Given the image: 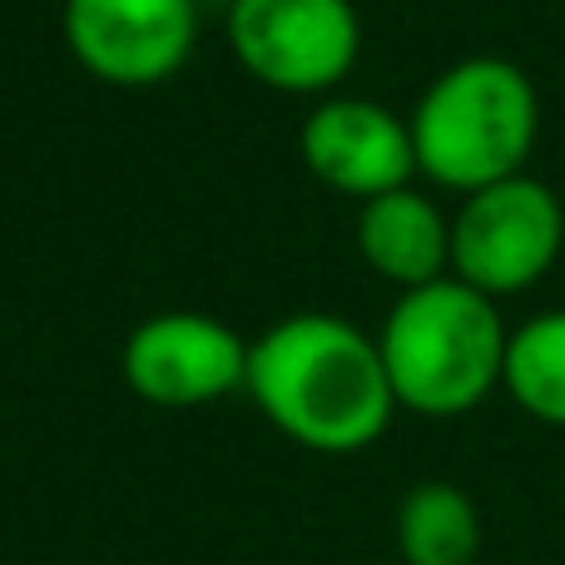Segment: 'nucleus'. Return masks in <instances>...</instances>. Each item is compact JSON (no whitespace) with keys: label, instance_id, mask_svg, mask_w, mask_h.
Instances as JSON below:
<instances>
[{"label":"nucleus","instance_id":"7","mask_svg":"<svg viewBox=\"0 0 565 565\" xmlns=\"http://www.w3.org/2000/svg\"><path fill=\"white\" fill-rule=\"evenodd\" d=\"M65 45L99 85L149 89L189 65L199 40L194 0H65Z\"/></svg>","mask_w":565,"mask_h":565},{"label":"nucleus","instance_id":"5","mask_svg":"<svg viewBox=\"0 0 565 565\" xmlns=\"http://www.w3.org/2000/svg\"><path fill=\"white\" fill-rule=\"evenodd\" d=\"M228 50L278 95H332L362 55V20L352 0H234Z\"/></svg>","mask_w":565,"mask_h":565},{"label":"nucleus","instance_id":"10","mask_svg":"<svg viewBox=\"0 0 565 565\" xmlns=\"http://www.w3.org/2000/svg\"><path fill=\"white\" fill-rule=\"evenodd\" d=\"M402 565H471L481 556V511L457 481H417L397 501Z\"/></svg>","mask_w":565,"mask_h":565},{"label":"nucleus","instance_id":"11","mask_svg":"<svg viewBox=\"0 0 565 565\" xmlns=\"http://www.w3.org/2000/svg\"><path fill=\"white\" fill-rule=\"evenodd\" d=\"M501 392L531 422L565 431V308H546L511 328Z\"/></svg>","mask_w":565,"mask_h":565},{"label":"nucleus","instance_id":"4","mask_svg":"<svg viewBox=\"0 0 565 565\" xmlns=\"http://www.w3.org/2000/svg\"><path fill=\"white\" fill-rule=\"evenodd\" d=\"M565 254V204L536 174H511L461 194L451 214V278L487 298L536 288Z\"/></svg>","mask_w":565,"mask_h":565},{"label":"nucleus","instance_id":"6","mask_svg":"<svg viewBox=\"0 0 565 565\" xmlns=\"http://www.w3.org/2000/svg\"><path fill=\"white\" fill-rule=\"evenodd\" d=\"M119 372L129 392L149 407H209V402H224L228 392H244L248 338H238L214 312L169 308L145 318L125 338Z\"/></svg>","mask_w":565,"mask_h":565},{"label":"nucleus","instance_id":"2","mask_svg":"<svg viewBox=\"0 0 565 565\" xmlns=\"http://www.w3.org/2000/svg\"><path fill=\"white\" fill-rule=\"evenodd\" d=\"M511 328L497 298L461 278H437L397 292L377 328V352L387 367L397 412L447 422L477 412L501 392Z\"/></svg>","mask_w":565,"mask_h":565},{"label":"nucleus","instance_id":"9","mask_svg":"<svg viewBox=\"0 0 565 565\" xmlns=\"http://www.w3.org/2000/svg\"><path fill=\"white\" fill-rule=\"evenodd\" d=\"M358 254L397 292L451 274V214L431 194L402 184L358 204Z\"/></svg>","mask_w":565,"mask_h":565},{"label":"nucleus","instance_id":"3","mask_svg":"<svg viewBox=\"0 0 565 565\" xmlns=\"http://www.w3.org/2000/svg\"><path fill=\"white\" fill-rule=\"evenodd\" d=\"M417 174L451 194H477L526 174L541 139V95L507 55H467L447 65L407 115Z\"/></svg>","mask_w":565,"mask_h":565},{"label":"nucleus","instance_id":"1","mask_svg":"<svg viewBox=\"0 0 565 565\" xmlns=\"http://www.w3.org/2000/svg\"><path fill=\"white\" fill-rule=\"evenodd\" d=\"M244 392L268 427L322 457L367 451L397 417L377 332L338 312H288L258 332Z\"/></svg>","mask_w":565,"mask_h":565},{"label":"nucleus","instance_id":"8","mask_svg":"<svg viewBox=\"0 0 565 565\" xmlns=\"http://www.w3.org/2000/svg\"><path fill=\"white\" fill-rule=\"evenodd\" d=\"M298 154L322 189L358 204L417 179L407 115L362 95H322L298 129Z\"/></svg>","mask_w":565,"mask_h":565}]
</instances>
